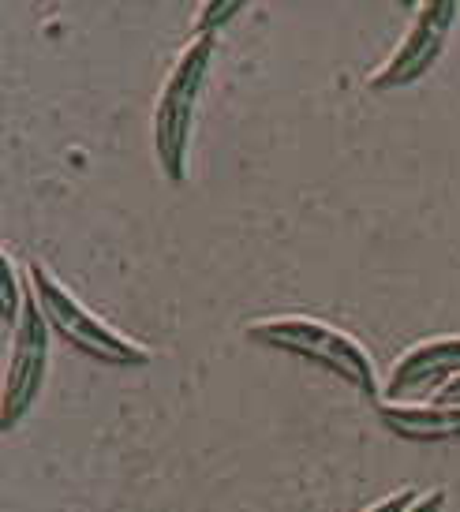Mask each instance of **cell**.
Returning <instances> with one entry per match:
<instances>
[{"label":"cell","instance_id":"obj_9","mask_svg":"<svg viewBox=\"0 0 460 512\" xmlns=\"http://www.w3.org/2000/svg\"><path fill=\"white\" fill-rule=\"evenodd\" d=\"M247 0H202L195 12V34H217L244 12Z\"/></svg>","mask_w":460,"mask_h":512},{"label":"cell","instance_id":"obj_11","mask_svg":"<svg viewBox=\"0 0 460 512\" xmlns=\"http://www.w3.org/2000/svg\"><path fill=\"white\" fill-rule=\"evenodd\" d=\"M442 509H446V490L434 486V490H427V494H416V501H412L404 512H442Z\"/></svg>","mask_w":460,"mask_h":512},{"label":"cell","instance_id":"obj_7","mask_svg":"<svg viewBox=\"0 0 460 512\" xmlns=\"http://www.w3.org/2000/svg\"><path fill=\"white\" fill-rule=\"evenodd\" d=\"M374 412L397 438L408 441H457L460 438V400H416V397H378Z\"/></svg>","mask_w":460,"mask_h":512},{"label":"cell","instance_id":"obj_10","mask_svg":"<svg viewBox=\"0 0 460 512\" xmlns=\"http://www.w3.org/2000/svg\"><path fill=\"white\" fill-rule=\"evenodd\" d=\"M416 501V490L412 486H404V490H397V494H389V498L382 501H374L371 509H363V512H404L408 505Z\"/></svg>","mask_w":460,"mask_h":512},{"label":"cell","instance_id":"obj_13","mask_svg":"<svg viewBox=\"0 0 460 512\" xmlns=\"http://www.w3.org/2000/svg\"><path fill=\"white\" fill-rule=\"evenodd\" d=\"M397 4H401V8H416L419 0H397Z\"/></svg>","mask_w":460,"mask_h":512},{"label":"cell","instance_id":"obj_12","mask_svg":"<svg viewBox=\"0 0 460 512\" xmlns=\"http://www.w3.org/2000/svg\"><path fill=\"white\" fill-rule=\"evenodd\" d=\"M434 397H446V400H460V374L457 378H453V382L446 385V389H438V393H434Z\"/></svg>","mask_w":460,"mask_h":512},{"label":"cell","instance_id":"obj_1","mask_svg":"<svg viewBox=\"0 0 460 512\" xmlns=\"http://www.w3.org/2000/svg\"><path fill=\"white\" fill-rule=\"evenodd\" d=\"M247 337L262 348H274L285 356L307 359L315 367L330 370L333 378H341L363 397H382V382H378V367H374L371 352L363 348L352 333L330 326L311 314H274L262 318L255 326H247Z\"/></svg>","mask_w":460,"mask_h":512},{"label":"cell","instance_id":"obj_3","mask_svg":"<svg viewBox=\"0 0 460 512\" xmlns=\"http://www.w3.org/2000/svg\"><path fill=\"white\" fill-rule=\"evenodd\" d=\"M27 281L34 288L38 303H42L53 333H57L60 341L72 344V348H79L83 356L109 363V367H146L154 359V352L146 344L131 341V337H124L109 322H101L98 314L90 311L87 303L75 296L42 258H30L27 262Z\"/></svg>","mask_w":460,"mask_h":512},{"label":"cell","instance_id":"obj_2","mask_svg":"<svg viewBox=\"0 0 460 512\" xmlns=\"http://www.w3.org/2000/svg\"><path fill=\"white\" fill-rule=\"evenodd\" d=\"M214 64V34H195L180 49L176 64L169 68V79L158 90L154 105V157L165 180L184 184L187 176V150H191V128L199 109L206 72Z\"/></svg>","mask_w":460,"mask_h":512},{"label":"cell","instance_id":"obj_5","mask_svg":"<svg viewBox=\"0 0 460 512\" xmlns=\"http://www.w3.org/2000/svg\"><path fill=\"white\" fill-rule=\"evenodd\" d=\"M412 12L416 15H412L408 34L397 42L386 64L367 79L371 90H401L431 72L457 27L460 0H419Z\"/></svg>","mask_w":460,"mask_h":512},{"label":"cell","instance_id":"obj_8","mask_svg":"<svg viewBox=\"0 0 460 512\" xmlns=\"http://www.w3.org/2000/svg\"><path fill=\"white\" fill-rule=\"evenodd\" d=\"M23 299H27V281L19 277L12 251L4 247V255H0V322H4L8 333L15 329L19 314H23Z\"/></svg>","mask_w":460,"mask_h":512},{"label":"cell","instance_id":"obj_6","mask_svg":"<svg viewBox=\"0 0 460 512\" xmlns=\"http://www.w3.org/2000/svg\"><path fill=\"white\" fill-rule=\"evenodd\" d=\"M460 374V333L419 341L404 352L389 370L382 397H419V393H438Z\"/></svg>","mask_w":460,"mask_h":512},{"label":"cell","instance_id":"obj_4","mask_svg":"<svg viewBox=\"0 0 460 512\" xmlns=\"http://www.w3.org/2000/svg\"><path fill=\"white\" fill-rule=\"evenodd\" d=\"M8 348L12 352H8V363H4V389H0V427L4 430L19 427L23 415L34 408V400H38L45 385V374H49V352H53V326H49L30 281L23 314L15 322Z\"/></svg>","mask_w":460,"mask_h":512}]
</instances>
